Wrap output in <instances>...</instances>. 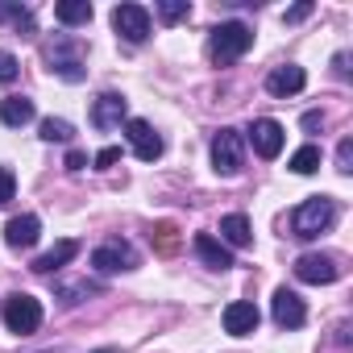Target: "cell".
<instances>
[{
  "mask_svg": "<svg viewBox=\"0 0 353 353\" xmlns=\"http://www.w3.org/2000/svg\"><path fill=\"white\" fill-rule=\"evenodd\" d=\"M250 46H254V30H250L245 21H221V26L212 30V38H208V54H212L216 67L237 63Z\"/></svg>",
  "mask_w": 353,
  "mask_h": 353,
  "instance_id": "1",
  "label": "cell"
},
{
  "mask_svg": "<svg viewBox=\"0 0 353 353\" xmlns=\"http://www.w3.org/2000/svg\"><path fill=\"white\" fill-rule=\"evenodd\" d=\"M336 221V204L328 196H312L291 212V237L299 241H316L320 233H328V225Z\"/></svg>",
  "mask_w": 353,
  "mask_h": 353,
  "instance_id": "2",
  "label": "cell"
},
{
  "mask_svg": "<svg viewBox=\"0 0 353 353\" xmlns=\"http://www.w3.org/2000/svg\"><path fill=\"white\" fill-rule=\"evenodd\" d=\"M5 324H9V332H21V336L38 332L42 328V303L34 295H26V291L9 295L5 299Z\"/></svg>",
  "mask_w": 353,
  "mask_h": 353,
  "instance_id": "3",
  "label": "cell"
},
{
  "mask_svg": "<svg viewBox=\"0 0 353 353\" xmlns=\"http://www.w3.org/2000/svg\"><path fill=\"white\" fill-rule=\"evenodd\" d=\"M212 166H216V174H237L245 166V141L237 129H221L212 137Z\"/></svg>",
  "mask_w": 353,
  "mask_h": 353,
  "instance_id": "4",
  "label": "cell"
},
{
  "mask_svg": "<svg viewBox=\"0 0 353 353\" xmlns=\"http://www.w3.org/2000/svg\"><path fill=\"white\" fill-rule=\"evenodd\" d=\"M112 30L125 38V42H145L150 38V13L141 9V5H117L112 9Z\"/></svg>",
  "mask_w": 353,
  "mask_h": 353,
  "instance_id": "5",
  "label": "cell"
},
{
  "mask_svg": "<svg viewBox=\"0 0 353 353\" xmlns=\"http://www.w3.org/2000/svg\"><path fill=\"white\" fill-rule=\"evenodd\" d=\"M92 266H96L100 274L133 270V266H137V254H133V245H125V241H104V245L92 250Z\"/></svg>",
  "mask_w": 353,
  "mask_h": 353,
  "instance_id": "6",
  "label": "cell"
},
{
  "mask_svg": "<svg viewBox=\"0 0 353 353\" xmlns=\"http://www.w3.org/2000/svg\"><path fill=\"white\" fill-rule=\"evenodd\" d=\"M336 274H341V266H336V258H328V254H299L295 258V279L299 283H336Z\"/></svg>",
  "mask_w": 353,
  "mask_h": 353,
  "instance_id": "7",
  "label": "cell"
},
{
  "mask_svg": "<svg viewBox=\"0 0 353 353\" xmlns=\"http://www.w3.org/2000/svg\"><path fill=\"white\" fill-rule=\"evenodd\" d=\"M125 137H129V145H133V154H137L141 162H154V158L162 154V137H158V133H154V125H150V121H141V117L125 121Z\"/></svg>",
  "mask_w": 353,
  "mask_h": 353,
  "instance_id": "8",
  "label": "cell"
},
{
  "mask_svg": "<svg viewBox=\"0 0 353 353\" xmlns=\"http://www.w3.org/2000/svg\"><path fill=\"white\" fill-rule=\"evenodd\" d=\"M270 312H274V324H279V328H299V324L307 320V307H303V299H299L295 291H287V287H279V291H274V299H270Z\"/></svg>",
  "mask_w": 353,
  "mask_h": 353,
  "instance_id": "9",
  "label": "cell"
},
{
  "mask_svg": "<svg viewBox=\"0 0 353 353\" xmlns=\"http://www.w3.org/2000/svg\"><path fill=\"white\" fill-rule=\"evenodd\" d=\"M307 88V75H303V67H295V63H287V67H274L270 75H266V92L270 96H279V100H287V96H299Z\"/></svg>",
  "mask_w": 353,
  "mask_h": 353,
  "instance_id": "10",
  "label": "cell"
},
{
  "mask_svg": "<svg viewBox=\"0 0 353 353\" xmlns=\"http://www.w3.org/2000/svg\"><path fill=\"white\" fill-rule=\"evenodd\" d=\"M125 108H129V100L121 96V92H104L96 104H92V125L96 129H121V121H125Z\"/></svg>",
  "mask_w": 353,
  "mask_h": 353,
  "instance_id": "11",
  "label": "cell"
},
{
  "mask_svg": "<svg viewBox=\"0 0 353 353\" xmlns=\"http://www.w3.org/2000/svg\"><path fill=\"white\" fill-rule=\"evenodd\" d=\"M250 141H254V150H258L262 158H279V154H283V141H287V133H283V125H279V121L262 117V121H254V129H250Z\"/></svg>",
  "mask_w": 353,
  "mask_h": 353,
  "instance_id": "12",
  "label": "cell"
},
{
  "mask_svg": "<svg viewBox=\"0 0 353 353\" xmlns=\"http://www.w3.org/2000/svg\"><path fill=\"white\" fill-rule=\"evenodd\" d=\"M38 237H42V221H38L34 212L13 216V221L5 225V245H9V250H30V245H38Z\"/></svg>",
  "mask_w": 353,
  "mask_h": 353,
  "instance_id": "13",
  "label": "cell"
},
{
  "mask_svg": "<svg viewBox=\"0 0 353 353\" xmlns=\"http://www.w3.org/2000/svg\"><path fill=\"white\" fill-rule=\"evenodd\" d=\"M258 307L250 303V299H233L229 307H225V332H233V336H250L254 328H258Z\"/></svg>",
  "mask_w": 353,
  "mask_h": 353,
  "instance_id": "14",
  "label": "cell"
},
{
  "mask_svg": "<svg viewBox=\"0 0 353 353\" xmlns=\"http://www.w3.org/2000/svg\"><path fill=\"white\" fill-rule=\"evenodd\" d=\"M196 254H200V262L204 266H212V270H229L233 266V254H229V245H221L212 233H196Z\"/></svg>",
  "mask_w": 353,
  "mask_h": 353,
  "instance_id": "15",
  "label": "cell"
},
{
  "mask_svg": "<svg viewBox=\"0 0 353 353\" xmlns=\"http://www.w3.org/2000/svg\"><path fill=\"white\" fill-rule=\"evenodd\" d=\"M75 254H79V241H75V237H67V241H59L54 250H46L42 258H34V270H38V274H54V270H63Z\"/></svg>",
  "mask_w": 353,
  "mask_h": 353,
  "instance_id": "16",
  "label": "cell"
},
{
  "mask_svg": "<svg viewBox=\"0 0 353 353\" xmlns=\"http://www.w3.org/2000/svg\"><path fill=\"white\" fill-rule=\"evenodd\" d=\"M0 121H5L9 129L30 125V121H34V100H26V96H5V100H0Z\"/></svg>",
  "mask_w": 353,
  "mask_h": 353,
  "instance_id": "17",
  "label": "cell"
},
{
  "mask_svg": "<svg viewBox=\"0 0 353 353\" xmlns=\"http://www.w3.org/2000/svg\"><path fill=\"white\" fill-rule=\"evenodd\" d=\"M50 71H54L59 79H67V83H79V79H83V67H79V59L71 54L67 42H63L59 50H50Z\"/></svg>",
  "mask_w": 353,
  "mask_h": 353,
  "instance_id": "18",
  "label": "cell"
},
{
  "mask_svg": "<svg viewBox=\"0 0 353 353\" xmlns=\"http://www.w3.org/2000/svg\"><path fill=\"white\" fill-rule=\"evenodd\" d=\"M250 241H254V233H250V221H245L241 212H233V216L221 221V245H237V250H245Z\"/></svg>",
  "mask_w": 353,
  "mask_h": 353,
  "instance_id": "19",
  "label": "cell"
},
{
  "mask_svg": "<svg viewBox=\"0 0 353 353\" xmlns=\"http://www.w3.org/2000/svg\"><path fill=\"white\" fill-rule=\"evenodd\" d=\"M54 17L63 26H88L92 21V5L88 0H63V5H54Z\"/></svg>",
  "mask_w": 353,
  "mask_h": 353,
  "instance_id": "20",
  "label": "cell"
},
{
  "mask_svg": "<svg viewBox=\"0 0 353 353\" xmlns=\"http://www.w3.org/2000/svg\"><path fill=\"white\" fill-rule=\"evenodd\" d=\"M150 241H154L158 254H174V250H179V229H174L170 221H158V225L150 229Z\"/></svg>",
  "mask_w": 353,
  "mask_h": 353,
  "instance_id": "21",
  "label": "cell"
},
{
  "mask_svg": "<svg viewBox=\"0 0 353 353\" xmlns=\"http://www.w3.org/2000/svg\"><path fill=\"white\" fill-rule=\"evenodd\" d=\"M291 170H295V174H312V170H320V150H316V145H299V150L291 154Z\"/></svg>",
  "mask_w": 353,
  "mask_h": 353,
  "instance_id": "22",
  "label": "cell"
},
{
  "mask_svg": "<svg viewBox=\"0 0 353 353\" xmlns=\"http://www.w3.org/2000/svg\"><path fill=\"white\" fill-rule=\"evenodd\" d=\"M75 137V125L71 121H59V117H46L42 121V141H71Z\"/></svg>",
  "mask_w": 353,
  "mask_h": 353,
  "instance_id": "23",
  "label": "cell"
},
{
  "mask_svg": "<svg viewBox=\"0 0 353 353\" xmlns=\"http://www.w3.org/2000/svg\"><path fill=\"white\" fill-rule=\"evenodd\" d=\"M0 21H13L17 30L34 34V13H30V9H21V5H0Z\"/></svg>",
  "mask_w": 353,
  "mask_h": 353,
  "instance_id": "24",
  "label": "cell"
},
{
  "mask_svg": "<svg viewBox=\"0 0 353 353\" xmlns=\"http://www.w3.org/2000/svg\"><path fill=\"white\" fill-rule=\"evenodd\" d=\"M192 13V5H188V0H162V5H158V17L166 21V26H174V21H183Z\"/></svg>",
  "mask_w": 353,
  "mask_h": 353,
  "instance_id": "25",
  "label": "cell"
},
{
  "mask_svg": "<svg viewBox=\"0 0 353 353\" xmlns=\"http://www.w3.org/2000/svg\"><path fill=\"white\" fill-rule=\"evenodd\" d=\"M21 75V63L9 54V50H0V83H13Z\"/></svg>",
  "mask_w": 353,
  "mask_h": 353,
  "instance_id": "26",
  "label": "cell"
},
{
  "mask_svg": "<svg viewBox=\"0 0 353 353\" xmlns=\"http://www.w3.org/2000/svg\"><path fill=\"white\" fill-rule=\"evenodd\" d=\"M13 192H17V179H13V170H9V166H0V208H5V204L13 200Z\"/></svg>",
  "mask_w": 353,
  "mask_h": 353,
  "instance_id": "27",
  "label": "cell"
},
{
  "mask_svg": "<svg viewBox=\"0 0 353 353\" xmlns=\"http://www.w3.org/2000/svg\"><path fill=\"white\" fill-rule=\"evenodd\" d=\"M336 170H341V174H349V170H353V141H349V137L336 145Z\"/></svg>",
  "mask_w": 353,
  "mask_h": 353,
  "instance_id": "28",
  "label": "cell"
},
{
  "mask_svg": "<svg viewBox=\"0 0 353 353\" xmlns=\"http://www.w3.org/2000/svg\"><path fill=\"white\" fill-rule=\"evenodd\" d=\"M112 162H121V150H117V145H104V150L92 158V166H96V170H108Z\"/></svg>",
  "mask_w": 353,
  "mask_h": 353,
  "instance_id": "29",
  "label": "cell"
},
{
  "mask_svg": "<svg viewBox=\"0 0 353 353\" xmlns=\"http://www.w3.org/2000/svg\"><path fill=\"white\" fill-rule=\"evenodd\" d=\"M96 287L92 283H67V287H59V295H63V303H75V295H92Z\"/></svg>",
  "mask_w": 353,
  "mask_h": 353,
  "instance_id": "30",
  "label": "cell"
},
{
  "mask_svg": "<svg viewBox=\"0 0 353 353\" xmlns=\"http://www.w3.org/2000/svg\"><path fill=\"white\" fill-rule=\"evenodd\" d=\"M312 0H303V5H295V9H287V26H295V21H303V17H312Z\"/></svg>",
  "mask_w": 353,
  "mask_h": 353,
  "instance_id": "31",
  "label": "cell"
},
{
  "mask_svg": "<svg viewBox=\"0 0 353 353\" xmlns=\"http://www.w3.org/2000/svg\"><path fill=\"white\" fill-rule=\"evenodd\" d=\"M83 166H88V154L83 150H71L67 154V170H83Z\"/></svg>",
  "mask_w": 353,
  "mask_h": 353,
  "instance_id": "32",
  "label": "cell"
},
{
  "mask_svg": "<svg viewBox=\"0 0 353 353\" xmlns=\"http://www.w3.org/2000/svg\"><path fill=\"white\" fill-rule=\"evenodd\" d=\"M345 63H349V54H336V59H332V71H336V75H341V79H345V75H349V67H345Z\"/></svg>",
  "mask_w": 353,
  "mask_h": 353,
  "instance_id": "33",
  "label": "cell"
},
{
  "mask_svg": "<svg viewBox=\"0 0 353 353\" xmlns=\"http://www.w3.org/2000/svg\"><path fill=\"white\" fill-rule=\"evenodd\" d=\"M320 125H324V117H320V112H307V117H303V129H320Z\"/></svg>",
  "mask_w": 353,
  "mask_h": 353,
  "instance_id": "34",
  "label": "cell"
},
{
  "mask_svg": "<svg viewBox=\"0 0 353 353\" xmlns=\"http://www.w3.org/2000/svg\"><path fill=\"white\" fill-rule=\"evenodd\" d=\"M96 353H121V349H96Z\"/></svg>",
  "mask_w": 353,
  "mask_h": 353,
  "instance_id": "35",
  "label": "cell"
}]
</instances>
